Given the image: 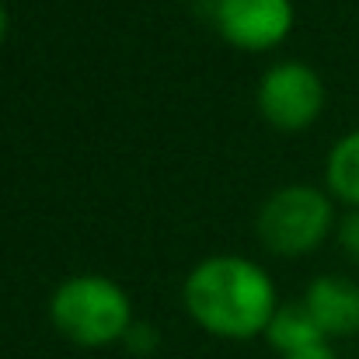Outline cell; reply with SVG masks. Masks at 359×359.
I'll return each mask as SVG.
<instances>
[{
  "mask_svg": "<svg viewBox=\"0 0 359 359\" xmlns=\"http://www.w3.org/2000/svg\"><path fill=\"white\" fill-rule=\"evenodd\" d=\"M185 304L199 325L234 339L255 335L276 314L269 276L255 262L234 255H217L196 265L185 283Z\"/></svg>",
  "mask_w": 359,
  "mask_h": 359,
  "instance_id": "cell-1",
  "label": "cell"
},
{
  "mask_svg": "<svg viewBox=\"0 0 359 359\" xmlns=\"http://www.w3.org/2000/svg\"><path fill=\"white\" fill-rule=\"evenodd\" d=\"M321 102H325L321 77L307 63H297V60H283L269 67L258 84V105L265 119L286 126V129L307 126L321 112Z\"/></svg>",
  "mask_w": 359,
  "mask_h": 359,
  "instance_id": "cell-4",
  "label": "cell"
},
{
  "mask_svg": "<svg viewBox=\"0 0 359 359\" xmlns=\"http://www.w3.org/2000/svg\"><path fill=\"white\" fill-rule=\"evenodd\" d=\"M286 359H335V353L328 346H314V349H300V353H290Z\"/></svg>",
  "mask_w": 359,
  "mask_h": 359,
  "instance_id": "cell-10",
  "label": "cell"
},
{
  "mask_svg": "<svg viewBox=\"0 0 359 359\" xmlns=\"http://www.w3.org/2000/svg\"><path fill=\"white\" fill-rule=\"evenodd\" d=\"M265 328H269V342L276 349H283L286 356L290 353H300V349L325 346V332L311 318L307 304H286V307H279Z\"/></svg>",
  "mask_w": 359,
  "mask_h": 359,
  "instance_id": "cell-7",
  "label": "cell"
},
{
  "mask_svg": "<svg viewBox=\"0 0 359 359\" xmlns=\"http://www.w3.org/2000/svg\"><path fill=\"white\" fill-rule=\"evenodd\" d=\"M332 227V203L311 185H286L258 210V238L272 251L300 255L314 248Z\"/></svg>",
  "mask_w": 359,
  "mask_h": 359,
  "instance_id": "cell-3",
  "label": "cell"
},
{
  "mask_svg": "<svg viewBox=\"0 0 359 359\" xmlns=\"http://www.w3.org/2000/svg\"><path fill=\"white\" fill-rule=\"evenodd\" d=\"M339 238H342V248H346V251H349V255L359 262V210H353V213L342 220Z\"/></svg>",
  "mask_w": 359,
  "mask_h": 359,
  "instance_id": "cell-9",
  "label": "cell"
},
{
  "mask_svg": "<svg viewBox=\"0 0 359 359\" xmlns=\"http://www.w3.org/2000/svg\"><path fill=\"white\" fill-rule=\"evenodd\" d=\"M311 318L325 335L359 332V286L346 276H318L304 297Z\"/></svg>",
  "mask_w": 359,
  "mask_h": 359,
  "instance_id": "cell-6",
  "label": "cell"
},
{
  "mask_svg": "<svg viewBox=\"0 0 359 359\" xmlns=\"http://www.w3.org/2000/svg\"><path fill=\"white\" fill-rule=\"evenodd\" d=\"M53 325L77 346H105L129 332V300L105 276L67 279L49 304Z\"/></svg>",
  "mask_w": 359,
  "mask_h": 359,
  "instance_id": "cell-2",
  "label": "cell"
},
{
  "mask_svg": "<svg viewBox=\"0 0 359 359\" xmlns=\"http://www.w3.org/2000/svg\"><path fill=\"white\" fill-rule=\"evenodd\" d=\"M328 185L359 210V129L342 136L328 154Z\"/></svg>",
  "mask_w": 359,
  "mask_h": 359,
  "instance_id": "cell-8",
  "label": "cell"
},
{
  "mask_svg": "<svg viewBox=\"0 0 359 359\" xmlns=\"http://www.w3.org/2000/svg\"><path fill=\"white\" fill-rule=\"evenodd\" d=\"M217 21L231 42L262 49L286 35V28L293 25V4L290 0H220Z\"/></svg>",
  "mask_w": 359,
  "mask_h": 359,
  "instance_id": "cell-5",
  "label": "cell"
},
{
  "mask_svg": "<svg viewBox=\"0 0 359 359\" xmlns=\"http://www.w3.org/2000/svg\"><path fill=\"white\" fill-rule=\"evenodd\" d=\"M4 28H7V14H4V7H0V39H4Z\"/></svg>",
  "mask_w": 359,
  "mask_h": 359,
  "instance_id": "cell-11",
  "label": "cell"
}]
</instances>
